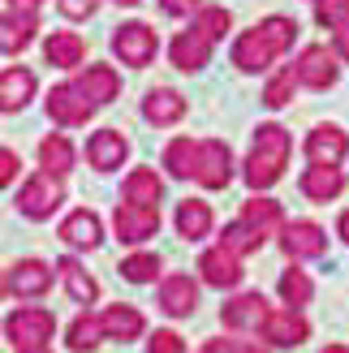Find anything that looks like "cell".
Listing matches in <instances>:
<instances>
[{
    "instance_id": "cell-23",
    "label": "cell",
    "mask_w": 349,
    "mask_h": 353,
    "mask_svg": "<svg viewBox=\"0 0 349 353\" xmlns=\"http://www.w3.org/2000/svg\"><path fill=\"white\" fill-rule=\"evenodd\" d=\"M34 95V74L26 65H9L5 74H0V108L5 112H17V108H26Z\"/></svg>"
},
{
    "instance_id": "cell-6",
    "label": "cell",
    "mask_w": 349,
    "mask_h": 353,
    "mask_svg": "<svg viewBox=\"0 0 349 353\" xmlns=\"http://www.w3.org/2000/svg\"><path fill=\"white\" fill-rule=\"evenodd\" d=\"M43 108H48V117L57 121V125H86L99 103L86 99V91H82L78 82H61V86H52V91H48Z\"/></svg>"
},
{
    "instance_id": "cell-44",
    "label": "cell",
    "mask_w": 349,
    "mask_h": 353,
    "mask_svg": "<svg viewBox=\"0 0 349 353\" xmlns=\"http://www.w3.org/2000/svg\"><path fill=\"white\" fill-rule=\"evenodd\" d=\"M17 168H22V160H17V155H13V151L5 147V151H0V181L9 185L13 176H17Z\"/></svg>"
},
{
    "instance_id": "cell-33",
    "label": "cell",
    "mask_w": 349,
    "mask_h": 353,
    "mask_svg": "<svg viewBox=\"0 0 349 353\" xmlns=\"http://www.w3.org/2000/svg\"><path fill=\"white\" fill-rule=\"evenodd\" d=\"M164 168H168V176H177V181L195 176V168H199V143H190V138H172V143L164 147Z\"/></svg>"
},
{
    "instance_id": "cell-41",
    "label": "cell",
    "mask_w": 349,
    "mask_h": 353,
    "mask_svg": "<svg viewBox=\"0 0 349 353\" xmlns=\"http://www.w3.org/2000/svg\"><path fill=\"white\" fill-rule=\"evenodd\" d=\"M147 353H186V345H181L177 332H155L147 341Z\"/></svg>"
},
{
    "instance_id": "cell-29",
    "label": "cell",
    "mask_w": 349,
    "mask_h": 353,
    "mask_svg": "<svg viewBox=\"0 0 349 353\" xmlns=\"http://www.w3.org/2000/svg\"><path fill=\"white\" fill-rule=\"evenodd\" d=\"M103 336H108V327H103V314H91V310H82L74 323H69V349L74 353H91L95 345H103Z\"/></svg>"
},
{
    "instance_id": "cell-9",
    "label": "cell",
    "mask_w": 349,
    "mask_h": 353,
    "mask_svg": "<svg viewBox=\"0 0 349 353\" xmlns=\"http://www.w3.org/2000/svg\"><path fill=\"white\" fill-rule=\"evenodd\" d=\"M112 228H117V241L126 245H138L160 233V211L155 207H138V203H121L112 211Z\"/></svg>"
},
{
    "instance_id": "cell-38",
    "label": "cell",
    "mask_w": 349,
    "mask_h": 353,
    "mask_svg": "<svg viewBox=\"0 0 349 353\" xmlns=\"http://www.w3.org/2000/svg\"><path fill=\"white\" fill-rule=\"evenodd\" d=\"M121 276H126L130 285H151V280L160 276V259L155 254H130L121 263Z\"/></svg>"
},
{
    "instance_id": "cell-17",
    "label": "cell",
    "mask_w": 349,
    "mask_h": 353,
    "mask_svg": "<svg viewBox=\"0 0 349 353\" xmlns=\"http://www.w3.org/2000/svg\"><path fill=\"white\" fill-rule=\"evenodd\" d=\"M199 306V285L181 272H172L160 280V310L172 314V319H186V314H195Z\"/></svg>"
},
{
    "instance_id": "cell-21",
    "label": "cell",
    "mask_w": 349,
    "mask_h": 353,
    "mask_svg": "<svg viewBox=\"0 0 349 353\" xmlns=\"http://www.w3.org/2000/svg\"><path fill=\"white\" fill-rule=\"evenodd\" d=\"M302 194L310 203H332L337 194L345 190V176H341V168L337 164H310L306 172H302Z\"/></svg>"
},
{
    "instance_id": "cell-18",
    "label": "cell",
    "mask_w": 349,
    "mask_h": 353,
    "mask_svg": "<svg viewBox=\"0 0 349 353\" xmlns=\"http://www.w3.org/2000/svg\"><path fill=\"white\" fill-rule=\"evenodd\" d=\"M57 237L65 241V245H74V250H95V245L103 241V228H99V216L95 211H69V216L61 220V228H57Z\"/></svg>"
},
{
    "instance_id": "cell-48",
    "label": "cell",
    "mask_w": 349,
    "mask_h": 353,
    "mask_svg": "<svg viewBox=\"0 0 349 353\" xmlns=\"http://www.w3.org/2000/svg\"><path fill=\"white\" fill-rule=\"evenodd\" d=\"M323 353H349V349H345V345H328Z\"/></svg>"
},
{
    "instance_id": "cell-19",
    "label": "cell",
    "mask_w": 349,
    "mask_h": 353,
    "mask_svg": "<svg viewBox=\"0 0 349 353\" xmlns=\"http://www.w3.org/2000/svg\"><path fill=\"white\" fill-rule=\"evenodd\" d=\"M43 61L52 69H82L86 61V43L78 30H52L43 39Z\"/></svg>"
},
{
    "instance_id": "cell-2",
    "label": "cell",
    "mask_w": 349,
    "mask_h": 353,
    "mask_svg": "<svg viewBox=\"0 0 349 353\" xmlns=\"http://www.w3.org/2000/svg\"><path fill=\"white\" fill-rule=\"evenodd\" d=\"M289 151H293V138L285 125H276V121H268V125L255 130V147L246 155V168H241V176H246L250 190H268L285 176V164H289Z\"/></svg>"
},
{
    "instance_id": "cell-26",
    "label": "cell",
    "mask_w": 349,
    "mask_h": 353,
    "mask_svg": "<svg viewBox=\"0 0 349 353\" xmlns=\"http://www.w3.org/2000/svg\"><path fill=\"white\" fill-rule=\"evenodd\" d=\"M57 272H61L65 289H69V297H74L78 306H91L95 297H99V280H95V276H86V268H82L78 259H61V263H57Z\"/></svg>"
},
{
    "instance_id": "cell-8",
    "label": "cell",
    "mask_w": 349,
    "mask_h": 353,
    "mask_svg": "<svg viewBox=\"0 0 349 353\" xmlns=\"http://www.w3.org/2000/svg\"><path fill=\"white\" fill-rule=\"evenodd\" d=\"M195 181L203 190H224L233 181V151H229V143H220V138H203V143H199Z\"/></svg>"
},
{
    "instance_id": "cell-5",
    "label": "cell",
    "mask_w": 349,
    "mask_h": 353,
    "mask_svg": "<svg viewBox=\"0 0 349 353\" xmlns=\"http://www.w3.org/2000/svg\"><path fill=\"white\" fill-rule=\"evenodd\" d=\"M112 52L121 57V65L130 69H143L155 61V52H160V39H155V30L147 22H126L112 30Z\"/></svg>"
},
{
    "instance_id": "cell-24",
    "label": "cell",
    "mask_w": 349,
    "mask_h": 353,
    "mask_svg": "<svg viewBox=\"0 0 349 353\" xmlns=\"http://www.w3.org/2000/svg\"><path fill=\"white\" fill-rule=\"evenodd\" d=\"M78 86L86 91V99H91V103H112L117 91H121V74H117L112 65H82Z\"/></svg>"
},
{
    "instance_id": "cell-47",
    "label": "cell",
    "mask_w": 349,
    "mask_h": 353,
    "mask_svg": "<svg viewBox=\"0 0 349 353\" xmlns=\"http://www.w3.org/2000/svg\"><path fill=\"white\" fill-rule=\"evenodd\" d=\"M337 233H341V237H345V241H349V211H345V216H341V220H337Z\"/></svg>"
},
{
    "instance_id": "cell-1",
    "label": "cell",
    "mask_w": 349,
    "mask_h": 353,
    "mask_svg": "<svg viewBox=\"0 0 349 353\" xmlns=\"http://www.w3.org/2000/svg\"><path fill=\"white\" fill-rule=\"evenodd\" d=\"M293 39H298V22L285 13H272L233 39V65L241 74H263V69H272L293 48Z\"/></svg>"
},
{
    "instance_id": "cell-16",
    "label": "cell",
    "mask_w": 349,
    "mask_h": 353,
    "mask_svg": "<svg viewBox=\"0 0 349 353\" xmlns=\"http://www.w3.org/2000/svg\"><path fill=\"white\" fill-rule=\"evenodd\" d=\"M5 289L13 297H43L52 289V268L39 263V259H17L9 268V276H5Z\"/></svg>"
},
{
    "instance_id": "cell-35",
    "label": "cell",
    "mask_w": 349,
    "mask_h": 353,
    "mask_svg": "<svg viewBox=\"0 0 349 353\" xmlns=\"http://www.w3.org/2000/svg\"><path fill=\"white\" fill-rule=\"evenodd\" d=\"M281 297H285V306H293V310H302L310 297H315V285H310V276L302 272V268H289V272H281Z\"/></svg>"
},
{
    "instance_id": "cell-27",
    "label": "cell",
    "mask_w": 349,
    "mask_h": 353,
    "mask_svg": "<svg viewBox=\"0 0 349 353\" xmlns=\"http://www.w3.org/2000/svg\"><path fill=\"white\" fill-rule=\"evenodd\" d=\"M177 233H181L186 241H203L207 233H212V207H207L203 199L177 203Z\"/></svg>"
},
{
    "instance_id": "cell-20",
    "label": "cell",
    "mask_w": 349,
    "mask_h": 353,
    "mask_svg": "<svg viewBox=\"0 0 349 353\" xmlns=\"http://www.w3.org/2000/svg\"><path fill=\"white\" fill-rule=\"evenodd\" d=\"M349 151V138L341 125H315L306 134V160L310 164H341Z\"/></svg>"
},
{
    "instance_id": "cell-28",
    "label": "cell",
    "mask_w": 349,
    "mask_h": 353,
    "mask_svg": "<svg viewBox=\"0 0 349 353\" xmlns=\"http://www.w3.org/2000/svg\"><path fill=\"white\" fill-rule=\"evenodd\" d=\"M103 327H108V341H138L147 319L138 306H108L103 310Z\"/></svg>"
},
{
    "instance_id": "cell-45",
    "label": "cell",
    "mask_w": 349,
    "mask_h": 353,
    "mask_svg": "<svg viewBox=\"0 0 349 353\" xmlns=\"http://www.w3.org/2000/svg\"><path fill=\"white\" fill-rule=\"evenodd\" d=\"M332 48H337V57H341V61H349V22L332 30Z\"/></svg>"
},
{
    "instance_id": "cell-37",
    "label": "cell",
    "mask_w": 349,
    "mask_h": 353,
    "mask_svg": "<svg viewBox=\"0 0 349 353\" xmlns=\"http://www.w3.org/2000/svg\"><path fill=\"white\" fill-rule=\"evenodd\" d=\"M195 26L207 34V39H224V34H229V26H233V13L220 9V5H203V9L195 13Z\"/></svg>"
},
{
    "instance_id": "cell-40",
    "label": "cell",
    "mask_w": 349,
    "mask_h": 353,
    "mask_svg": "<svg viewBox=\"0 0 349 353\" xmlns=\"http://www.w3.org/2000/svg\"><path fill=\"white\" fill-rule=\"evenodd\" d=\"M57 9L69 17V22H86V17L99 9V0H57Z\"/></svg>"
},
{
    "instance_id": "cell-34",
    "label": "cell",
    "mask_w": 349,
    "mask_h": 353,
    "mask_svg": "<svg viewBox=\"0 0 349 353\" xmlns=\"http://www.w3.org/2000/svg\"><path fill=\"white\" fill-rule=\"evenodd\" d=\"M263 241H268V237L259 233L255 224H246V220H233V224H224V233H220V245H224V250H233V254H241V259H246V254H255Z\"/></svg>"
},
{
    "instance_id": "cell-12",
    "label": "cell",
    "mask_w": 349,
    "mask_h": 353,
    "mask_svg": "<svg viewBox=\"0 0 349 353\" xmlns=\"http://www.w3.org/2000/svg\"><path fill=\"white\" fill-rule=\"evenodd\" d=\"M126 155H130V138L121 134V130H99L86 138V164H91L95 172H112L126 164Z\"/></svg>"
},
{
    "instance_id": "cell-14",
    "label": "cell",
    "mask_w": 349,
    "mask_h": 353,
    "mask_svg": "<svg viewBox=\"0 0 349 353\" xmlns=\"http://www.w3.org/2000/svg\"><path fill=\"white\" fill-rule=\"evenodd\" d=\"M259 332H263V341H268L272 349H298V345L310 336V323L289 306V310H272L268 323L259 327Z\"/></svg>"
},
{
    "instance_id": "cell-4",
    "label": "cell",
    "mask_w": 349,
    "mask_h": 353,
    "mask_svg": "<svg viewBox=\"0 0 349 353\" xmlns=\"http://www.w3.org/2000/svg\"><path fill=\"white\" fill-rule=\"evenodd\" d=\"M61 203H65V185H61V176H52V172H34L30 181L17 190V211H22L26 220H48Z\"/></svg>"
},
{
    "instance_id": "cell-49",
    "label": "cell",
    "mask_w": 349,
    "mask_h": 353,
    "mask_svg": "<svg viewBox=\"0 0 349 353\" xmlns=\"http://www.w3.org/2000/svg\"><path fill=\"white\" fill-rule=\"evenodd\" d=\"M117 5H126V9H134V5H138V0H117Z\"/></svg>"
},
{
    "instance_id": "cell-36",
    "label": "cell",
    "mask_w": 349,
    "mask_h": 353,
    "mask_svg": "<svg viewBox=\"0 0 349 353\" xmlns=\"http://www.w3.org/2000/svg\"><path fill=\"white\" fill-rule=\"evenodd\" d=\"M298 86H302L298 69H281V74H272V82L263 86V103H268V108H285Z\"/></svg>"
},
{
    "instance_id": "cell-43",
    "label": "cell",
    "mask_w": 349,
    "mask_h": 353,
    "mask_svg": "<svg viewBox=\"0 0 349 353\" xmlns=\"http://www.w3.org/2000/svg\"><path fill=\"white\" fill-rule=\"evenodd\" d=\"M160 9H164L168 17H190V13L203 9V0H160Z\"/></svg>"
},
{
    "instance_id": "cell-30",
    "label": "cell",
    "mask_w": 349,
    "mask_h": 353,
    "mask_svg": "<svg viewBox=\"0 0 349 353\" xmlns=\"http://www.w3.org/2000/svg\"><path fill=\"white\" fill-rule=\"evenodd\" d=\"M74 160H78V151H74V143H69L65 134H48L43 143H39V164H43V172L65 176L69 168H74Z\"/></svg>"
},
{
    "instance_id": "cell-32",
    "label": "cell",
    "mask_w": 349,
    "mask_h": 353,
    "mask_svg": "<svg viewBox=\"0 0 349 353\" xmlns=\"http://www.w3.org/2000/svg\"><path fill=\"white\" fill-rule=\"evenodd\" d=\"M241 220H246V224H255L263 237H272L276 228H285L281 203H276V199H259V194H255V199H246V207H241Z\"/></svg>"
},
{
    "instance_id": "cell-39",
    "label": "cell",
    "mask_w": 349,
    "mask_h": 353,
    "mask_svg": "<svg viewBox=\"0 0 349 353\" xmlns=\"http://www.w3.org/2000/svg\"><path fill=\"white\" fill-rule=\"evenodd\" d=\"M315 22L328 26V30H337L349 22V0H315Z\"/></svg>"
},
{
    "instance_id": "cell-42",
    "label": "cell",
    "mask_w": 349,
    "mask_h": 353,
    "mask_svg": "<svg viewBox=\"0 0 349 353\" xmlns=\"http://www.w3.org/2000/svg\"><path fill=\"white\" fill-rule=\"evenodd\" d=\"M203 353H268V349H259L250 341H207Z\"/></svg>"
},
{
    "instance_id": "cell-46",
    "label": "cell",
    "mask_w": 349,
    "mask_h": 353,
    "mask_svg": "<svg viewBox=\"0 0 349 353\" xmlns=\"http://www.w3.org/2000/svg\"><path fill=\"white\" fill-rule=\"evenodd\" d=\"M39 5L43 0H5V9H13V13H39Z\"/></svg>"
},
{
    "instance_id": "cell-10",
    "label": "cell",
    "mask_w": 349,
    "mask_h": 353,
    "mask_svg": "<svg viewBox=\"0 0 349 353\" xmlns=\"http://www.w3.org/2000/svg\"><path fill=\"white\" fill-rule=\"evenodd\" d=\"M268 314H272V306L263 293H237L233 302L220 306V323L229 332H259L268 323Z\"/></svg>"
},
{
    "instance_id": "cell-25",
    "label": "cell",
    "mask_w": 349,
    "mask_h": 353,
    "mask_svg": "<svg viewBox=\"0 0 349 353\" xmlns=\"http://www.w3.org/2000/svg\"><path fill=\"white\" fill-rule=\"evenodd\" d=\"M164 194V181L155 168H134L126 181H121V203H138V207H155Z\"/></svg>"
},
{
    "instance_id": "cell-7",
    "label": "cell",
    "mask_w": 349,
    "mask_h": 353,
    "mask_svg": "<svg viewBox=\"0 0 349 353\" xmlns=\"http://www.w3.org/2000/svg\"><path fill=\"white\" fill-rule=\"evenodd\" d=\"M337 48H323V43H306L302 57L293 61V69H298L302 86H310V91H328L337 78H341V65H337Z\"/></svg>"
},
{
    "instance_id": "cell-11",
    "label": "cell",
    "mask_w": 349,
    "mask_h": 353,
    "mask_svg": "<svg viewBox=\"0 0 349 353\" xmlns=\"http://www.w3.org/2000/svg\"><path fill=\"white\" fill-rule=\"evenodd\" d=\"M281 250L289 259H319L328 250V233L315 220H289L281 228Z\"/></svg>"
},
{
    "instance_id": "cell-13",
    "label": "cell",
    "mask_w": 349,
    "mask_h": 353,
    "mask_svg": "<svg viewBox=\"0 0 349 353\" xmlns=\"http://www.w3.org/2000/svg\"><path fill=\"white\" fill-rule=\"evenodd\" d=\"M199 272L212 289H237L241 276H246V268H241V254L224 250V245H212L203 259H199Z\"/></svg>"
},
{
    "instance_id": "cell-31",
    "label": "cell",
    "mask_w": 349,
    "mask_h": 353,
    "mask_svg": "<svg viewBox=\"0 0 349 353\" xmlns=\"http://www.w3.org/2000/svg\"><path fill=\"white\" fill-rule=\"evenodd\" d=\"M34 30H39V17H34V13H13V9H5V34H0V48L13 57V52L30 48Z\"/></svg>"
},
{
    "instance_id": "cell-15",
    "label": "cell",
    "mask_w": 349,
    "mask_h": 353,
    "mask_svg": "<svg viewBox=\"0 0 349 353\" xmlns=\"http://www.w3.org/2000/svg\"><path fill=\"white\" fill-rule=\"evenodd\" d=\"M212 43L216 39H207L199 26H190V30H181L177 39L168 43V57H172V65H177L181 74H199V69L212 61Z\"/></svg>"
},
{
    "instance_id": "cell-22",
    "label": "cell",
    "mask_w": 349,
    "mask_h": 353,
    "mask_svg": "<svg viewBox=\"0 0 349 353\" xmlns=\"http://www.w3.org/2000/svg\"><path fill=\"white\" fill-rule=\"evenodd\" d=\"M143 117L151 125H177L186 117V95H177L172 86H155V91H147V99H143Z\"/></svg>"
},
{
    "instance_id": "cell-3",
    "label": "cell",
    "mask_w": 349,
    "mask_h": 353,
    "mask_svg": "<svg viewBox=\"0 0 349 353\" xmlns=\"http://www.w3.org/2000/svg\"><path fill=\"white\" fill-rule=\"evenodd\" d=\"M52 332H57V319L43 306H22L5 319V336L17 353H52Z\"/></svg>"
}]
</instances>
